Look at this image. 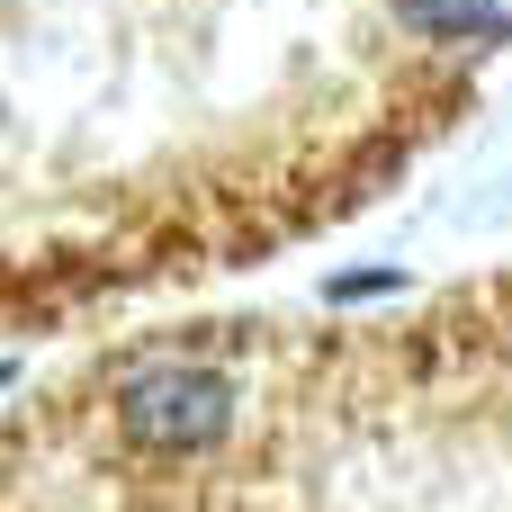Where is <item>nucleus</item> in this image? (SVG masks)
Wrapping results in <instances>:
<instances>
[{"instance_id":"obj_1","label":"nucleus","mask_w":512,"mask_h":512,"mask_svg":"<svg viewBox=\"0 0 512 512\" xmlns=\"http://www.w3.org/2000/svg\"><path fill=\"white\" fill-rule=\"evenodd\" d=\"M117 414H126V432H135L144 450H198V441H216V432H225L234 396H225V378H216V369L153 360V369H135V378H126Z\"/></svg>"},{"instance_id":"obj_2","label":"nucleus","mask_w":512,"mask_h":512,"mask_svg":"<svg viewBox=\"0 0 512 512\" xmlns=\"http://www.w3.org/2000/svg\"><path fill=\"white\" fill-rule=\"evenodd\" d=\"M414 9H423L432 27H477V18H486V0H414Z\"/></svg>"}]
</instances>
